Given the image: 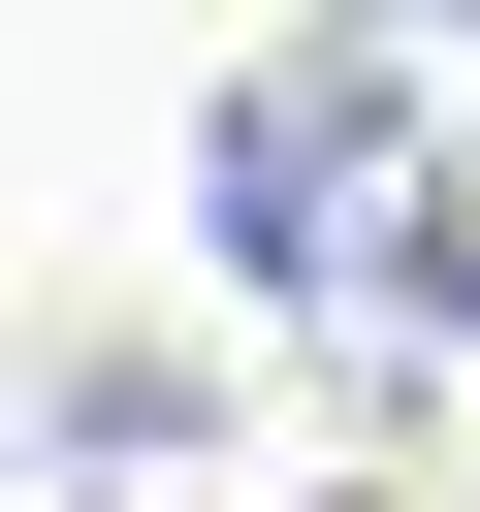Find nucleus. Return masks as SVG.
Masks as SVG:
<instances>
[{"label":"nucleus","mask_w":480,"mask_h":512,"mask_svg":"<svg viewBox=\"0 0 480 512\" xmlns=\"http://www.w3.org/2000/svg\"><path fill=\"white\" fill-rule=\"evenodd\" d=\"M448 32H480V0H448Z\"/></svg>","instance_id":"obj_3"},{"label":"nucleus","mask_w":480,"mask_h":512,"mask_svg":"<svg viewBox=\"0 0 480 512\" xmlns=\"http://www.w3.org/2000/svg\"><path fill=\"white\" fill-rule=\"evenodd\" d=\"M192 224H224V288H288V320H352V288H448L384 32H288V64H256V96L192 128Z\"/></svg>","instance_id":"obj_1"},{"label":"nucleus","mask_w":480,"mask_h":512,"mask_svg":"<svg viewBox=\"0 0 480 512\" xmlns=\"http://www.w3.org/2000/svg\"><path fill=\"white\" fill-rule=\"evenodd\" d=\"M448 352H480V224H448Z\"/></svg>","instance_id":"obj_2"}]
</instances>
